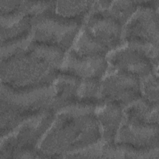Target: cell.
<instances>
[{
	"label": "cell",
	"instance_id": "obj_1",
	"mask_svg": "<svg viewBox=\"0 0 159 159\" xmlns=\"http://www.w3.org/2000/svg\"><path fill=\"white\" fill-rule=\"evenodd\" d=\"M93 109L89 104L65 107L43 134L39 149L46 155H59L97 143L101 131Z\"/></svg>",
	"mask_w": 159,
	"mask_h": 159
},
{
	"label": "cell",
	"instance_id": "obj_2",
	"mask_svg": "<svg viewBox=\"0 0 159 159\" xmlns=\"http://www.w3.org/2000/svg\"><path fill=\"white\" fill-rule=\"evenodd\" d=\"M53 88L50 84L16 88L2 83L1 130L6 134L30 116L52 107Z\"/></svg>",
	"mask_w": 159,
	"mask_h": 159
},
{
	"label": "cell",
	"instance_id": "obj_3",
	"mask_svg": "<svg viewBox=\"0 0 159 159\" xmlns=\"http://www.w3.org/2000/svg\"><path fill=\"white\" fill-rule=\"evenodd\" d=\"M56 68L31 45L19 53L1 60L2 83L16 88L50 84Z\"/></svg>",
	"mask_w": 159,
	"mask_h": 159
},
{
	"label": "cell",
	"instance_id": "obj_4",
	"mask_svg": "<svg viewBox=\"0 0 159 159\" xmlns=\"http://www.w3.org/2000/svg\"><path fill=\"white\" fill-rule=\"evenodd\" d=\"M80 26L76 20L63 17L48 9L31 19L30 40L53 45L64 51L75 42Z\"/></svg>",
	"mask_w": 159,
	"mask_h": 159
},
{
	"label": "cell",
	"instance_id": "obj_5",
	"mask_svg": "<svg viewBox=\"0 0 159 159\" xmlns=\"http://www.w3.org/2000/svg\"><path fill=\"white\" fill-rule=\"evenodd\" d=\"M50 112L42 111L34 114L20 123L1 137V158L31 151L32 147L40 142L53 121Z\"/></svg>",
	"mask_w": 159,
	"mask_h": 159
},
{
	"label": "cell",
	"instance_id": "obj_6",
	"mask_svg": "<svg viewBox=\"0 0 159 159\" xmlns=\"http://www.w3.org/2000/svg\"><path fill=\"white\" fill-rule=\"evenodd\" d=\"M157 56L158 48L154 45L128 42L109 55L108 61L114 69L144 77L151 73V61Z\"/></svg>",
	"mask_w": 159,
	"mask_h": 159
},
{
	"label": "cell",
	"instance_id": "obj_7",
	"mask_svg": "<svg viewBox=\"0 0 159 159\" xmlns=\"http://www.w3.org/2000/svg\"><path fill=\"white\" fill-rule=\"evenodd\" d=\"M101 83L100 98L106 102L127 104L139 99L140 83L137 76L112 68Z\"/></svg>",
	"mask_w": 159,
	"mask_h": 159
},
{
	"label": "cell",
	"instance_id": "obj_8",
	"mask_svg": "<svg viewBox=\"0 0 159 159\" xmlns=\"http://www.w3.org/2000/svg\"><path fill=\"white\" fill-rule=\"evenodd\" d=\"M81 29L107 52L119 45L122 37L121 24L104 11H92Z\"/></svg>",
	"mask_w": 159,
	"mask_h": 159
},
{
	"label": "cell",
	"instance_id": "obj_9",
	"mask_svg": "<svg viewBox=\"0 0 159 159\" xmlns=\"http://www.w3.org/2000/svg\"><path fill=\"white\" fill-rule=\"evenodd\" d=\"M158 20L155 11L149 7L137 9L127 20L122 38L128 42L158 44Z\"/></svg>",
	"mask_w": 159,
	"mask_h": 159
},
{
	"label": "cell",
	"instance_id": "obj_10",
	"mask_svg": "<svg viewBox=\"0 0 159 159\" xmlns=\"http://www.w3.org/2000/svg\"><path fill=\"white\" fill-rule=\"evenodd\" d=\"M120 124L116 134L119 144L145 150L157 143L158 128L155 124L124 117Z\"/></svg>",
	"mask_w": 159,
	"mask_h": 159
},
{
	"label": "cell",
	"instance_id": "obj_11",
	"mask_svg": "<svg viewBox=\"0 0 159 159\" xmlns=\"http://www.w3.org/2000/svg\"><path fill=\"white\" fill-rule=\"evenodd\" d=\"M107 64L102 55H80L72 49L63 60L61 69L65 73L84 78L99 79L105 73Z\"/></svg>",
	"mask_w": 159,
	"mask_h": 159
},
{
	"label": "cell",
	"instance_id": "obj_12",
	"mask_svg": "<svg viewBox=\"0 0 159 159\" xmlns=\"http://www.w3.org/2000/svg\"><path fill=\"white\" fill-rule=\"evenodd\" d=\"M80 79L74 75L64 73L55 78L53 85V98L52 107L53 109L65 107L74 102L78 98Z\"/></svg>",
	"mask_w": 159,
	"mask_h": 159
},
{
	"label": "cell",
	"instance_id": "obj_13",
	"mask_svg": "<svg viewBox=\"0 0 159 159\" xmlns=\"http://www.w3.org/2000/svg\"><path fill=\"white\" fill-rule=\"evenodd\" d=\"M98 120L101 125L102 137L107 144L115 140L117 132L123 117L120 105L116 102H106L98 110Z\"/></svg>",
	"mask_w": 159,
	"mask_h": 159
},
{
	"label": "cell",
	"instance_id": "obj_14",
	"mask_svg": "<svg viewBox=\"0 0 159 159\" xmlns=\"http://www.w3.org/2000/svg\"><path fill=\"white\" fill-rule=\"evenodd\" d=\"M93 1H58L56 5V14L67 19H75L83 16L92 6Z\"/></svg>",
	"mask_w": 159,
	"mask_h": 159
},
{
	"label": "cell",
	"instance_id": "obj_15",
	"mask_svg": "<svg viewBox=\"0 0 159 159\" xmlns=\"http://www.w3.org/2000/svg\"><path fill=\"white\" fill-rule=\"evenodd\" d=\"M111 3L112 4L102 11L106 12L121 25L125 24L136 11L135 3L131 1H115Z\"/></svg>",
	"mask_w": 159,
	"mask_h": 159
},
{
	"label": "cell",
	"instance_id": "obj_16",
	"mask_svg": "<svg viewBox=\"0 0 159 159\" xmlns=\"http://www.w3.org/2000/svg\"><path fill=\"white\" fill-rule=\"evenodd\" d=\"M101 83L97 78H84L81 81L78 98L85 101H93L100 98Z\"/></svg>",
	"mask_w": 159,
	"mask_h": 159
},
{
	"label": "cell",
	"instance_id": "obj_17",
	"mask_svg": "<svg viewBox=\"0 0 159 159\" xmlns=\"http://www.w3.org/2000/svg\"><path fill=\"white\" fill-rule=\"evenodd\" d=\"M143 78V80L140 85V91L145 96L146 100L154 104L158 99V81L155 76L149 74Z\"/></svg>",
	"mask_w": 159,
	"mask_h": 159
}]
</instances>
